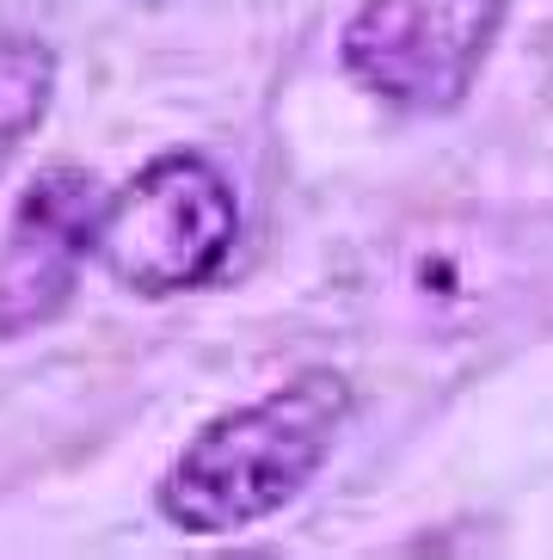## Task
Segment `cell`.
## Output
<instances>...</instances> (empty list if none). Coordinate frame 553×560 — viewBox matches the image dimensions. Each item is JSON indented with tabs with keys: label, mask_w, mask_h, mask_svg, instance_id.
Masks as SVG:
<instances>
[{
	"label": "cell",
	"mask_w": 553,
	"mask_h": 560,
	"mask_svg": "<svg viewBox=\"0 0 553 560\" xmlns=\"http://www.w3.org/2000/svg\"><path fill=\"white\" fill-rule=\"evenodd\" d=\"M351 419V382L308 370L246 407L215 412L154 487V505L185 536H234L302 499Z\"/></svg>",
	"instance_id": "6da1fadb"
},
{
	"label": "cell",
	"mask_w": 553,
	"mask_h": 560,
	"mask_svg": "<svg viewBox=\"0 0 553 560\" xmlns=\"http://www.w3.org/2000/svg\"><path fill=\"white\" fill-rule=\"evenodd\" d=\"M240 241V198L203 154H154L123 191L98 198L93 259L130 296H185L228 271Z\"/></svg>",
	"instance_id": "7a4b0ae2"
},
{
	"label": "cell",
	"mask_w": 553,
	"mask_h": 560,
	"mask_svg": "<svg viewBox=\"0 0 553 560\" xmlns=\"http://www.w3.org/2000/svg\"><path fill=\"white\" fill-rule=\"evenodd\" d=\"M517 0H363L339 32V68L381 105L437 117L480 86Z\"/></svg>",
	"instance_id": "3957f363"
},
{
	"label": "cell",
	"mask_w": 553,
	"mask_h": 560,
	"mask_svg": "<svg viewBox=\"0 0 553 560\" xmlns=\"http://www.w3.org/2000/svg\"><path fill=\"white\" fill-rule=\"evenodd\" d=\"M98 191L81 166H49L19 198L7 247H0V339L49 327L74 296L81 265L93 259Z\"/></svg>",
	"instance_id": "277c9868"
},
{
	"label": "cell",
	"mask_w": 553,
	"mask_h": 560,
	"mask_svg": "<svg viewBox=\"0 0 553 560\" xmlns=\"http://www.w3.org/2000/svg\"><path fill=\"white\" fill-rule=\"evenodd\" d=\"M49 100H56V50L32 32H0V173L25 149V136H37Z\"/></svg>",
	"instance_id": "5b68a950"
}]
</instances>
